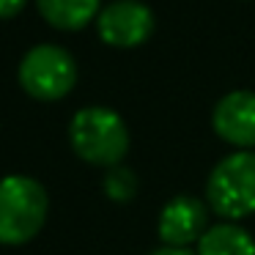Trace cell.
<instances>
[{
    "label": "cell",
    "mask_w": 255,
    "mask_h": 255,
    "mask_svg": "<svg viewBox=\"0 0 255 255\" xmlns=\"http://www.w3.org/2000/svg\"><path fill=\"white\" fill-rule=\"evenodd\" d=\"M211 129L236 151L255 148V91H231L211 110Z\"/></svg>",
    "instance_id": "7"
},
{
    "label": "cell",
    "mask_w": 255,
    "mask_h": 255,
    "mask_svg": "<svg viewBox=\"0 0 255 255\" xmlns=\"http://www.w3.org/2000/svg\"><path fill=\"white\" fill-rule=\"evenodd\" d=\"M69 143L83 162L96 167H118L129 151V129L110 107H83L69 124Z\"/></svg>",
    "instance_id": "1"
},
{
    "label": "cell",
    "mask_w": 255,
    "mask_h": 255,
    "mask_svg": "<svg viewBox=\"0 0 255 255\" xmlns=\"http://www.w3.org/2000/svg\"><path fill=\"white\" fill-rule=\"evenodd\" d=\"M28 0H0V19H11L25 8Z\"/></svg>",
    "instance_id": "11"
},
{
    "label": "cell",
    "mask_w": 255,
    "mask_h": 255,
    "mask_svg": "<svg viewBox=\"0 0 255 255\" xmlns=\"http://www.w3.org/2000/svg\"><path fill=\"white\" fill-rule=\"evenodd\" d=\"M198 255H255V236L239 222H214L195 244Z\"/></svg>",
    "instance_id": "8"
},
{
    "label": "cell",
    "mask_w": 255,
    "mask_h": 255,
    "mask_svg": "<svg viewBox=\"0 0 255 255\" xmlns=\"http://www.w3.org/2000/svg\"><path fill=\"white\" fill-rule=\"evenodd\" d=\"M41 17L58 30H80L102 11V0H36Z\"/></svg>",
    "instance_id": "9"
},
{
    "label": "cell",
    "mask_w": 255,
    "mask_h": 255,
    "mask_svg": "<svg viewBox=\"0 0 255 255\" xmlns=\"http://www.w3.org/2000/svg\"><path fill=\"white\" fill-rule=\"evenodd\" d=\"M209 231V206L195 195H176L159 211L156 233L165 247H189L198 244Z\"/></svg>",
    "instance_id": "6"
},
{
    "label": "cell",
    "mask_w": 255,
    "mask_h": 255,
    "mask_svg": "<svg viewBox=\"0 0 255 255\" xmlns=\"http://www.w3.org/2000/svg\"><path fill=\"white\" fill-rule=\"evenodd\" d=\"M19 85L39 102H58L72 94L77 83V63L72 52L58 44H39L19 61Z\"/></svg>",
    "instance_id": "4"
},
{
    "label": "cell",
    "mask_w": 255,
    "mask_h": 255,
    "mask_svg": "<svg viewBox=\"0 0 255 255\" xmlns=\"http://www.w3.org/2000/svg\"><path fill=\"white\" fill-rule=\"evenodd\" d=\"M50 198L47 189L30 176L0 178V244L17 247L44 228Z\"/></svg>",
    "instance_id": "3"
},
{
    "label": "cell",
    "mask_w": 255,
    "mask_h": 255,
    "mask_svg": "<svg viewBox=\"0 0 255 255\" xmlns=\"http://www.w3.org/2000/svg\"><path fill=\"white\" fill-rule=\"evenodd\" d=\"M206 206L225 222L255 214V151H233L206 178Z\"/></svg>",
    "instance_id": "2"
},
{
    "label": "cell",
    "mask_w": 255,
    "mask_h": 255,
    "mask_svg": "<svg viewBox=\"0 0 255 255\" xmlns=\"http://www.w3.org/2000/svg\"><path fill=\"white\" fill-rule=\"evenodd\" d=\"M102 187H105V195L113 203H129V200L137 195L140 181H137V176H134V170L118 165V167H110V170H107Z\"/></svg>",
    "instance_id": "10"
},
{
    "label": "cell",
    "mask_w": 255,
    "mask_h": 255,
    "mask_svg": "<svg viewBox=\"0 0 255 255\" xmlns=\"http://www.w3.org/2000/svg\"><path fill=\"white\" fill-rule=\"evenodd\" d=\"M148 255H198V253H192L189 247H156L154 253H148Z\"/></svg>",
    "instance_id": "12"
},
{
    "label": "cell",
    "mask_w": 255,
    "mask_h": 255,
    "mask_svg": "<svg viewBox=\"0 0 255 255\" xmlns=\"http://www.w3.org/2000/svg\"><path fill=\"white\" fill-rule=\"evenodd\" d=\"M96 30L105 44L118 47V50H132L151 39L154 11L140 0H116L99 11Z\"/></svg>",
    "instance_id": "5"
}]
</instances>
